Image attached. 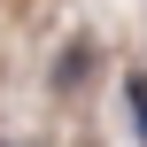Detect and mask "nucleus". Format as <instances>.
<instances>
[{"mask_svg": "<svg viewBox=\"0 0 147 147\" xmlns=\"http://www.w3.org/2000/svg\"><path fill=\"white\" fill-rule=\"evenodd\" d=\"M124 109H132V132H140V147H147V78L124 85Z\"/></svg>", "mask_w": 147, "mask_h": 147, "instance_id": "obj_1", "label": "nucleus"}]
</instances>
